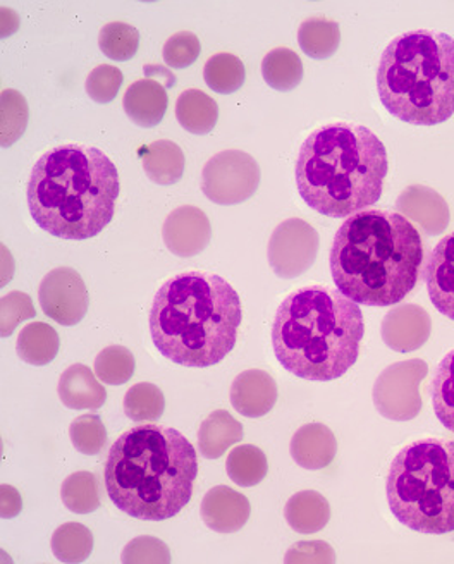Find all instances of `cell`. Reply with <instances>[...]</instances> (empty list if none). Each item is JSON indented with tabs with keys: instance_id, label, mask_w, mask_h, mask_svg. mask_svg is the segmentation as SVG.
<instances>
[{
	"instance_id": "obj_1",
	"label": "cell",
	"mask_w": 454,
	"mask_h": 564,
	"mask_svg": "<svg viewBox=\"0 0 454 564\" xmlns=\"http://www.w3.org/2000/svg\"><path fill=\"white\" fill-rule=\"evenodd\" d=\"M329 262L337 291L346 299L368 306L396 305L419 282L422 236L401 214L358 212L336 232Z\"/></svg>"
},
{
	"instance_id": "obj_2",
	"label": "cell",
	"mask_w": 454,
	"mask_h": 564,
	"mask_svg": "<svg viewBox=\"0 0 454 564\" xmlns=\"http://www.w3.org/2000/svg\"><path fill=\"white\" fill-rule=\"evenodd\" d=\"M196 474L192 443L174 429L145 423L110 447L104 480L110 501L128 517L164 521L188 505Z\"/></svg>"
},
{
	"instance_id": "obj_3",
	"label": "cell",
	"mask_w": 454,
	"mask_h": 564,
	"mask_svg": "<svg viewBox=\"0 0 454 564\" xmlns=\"http://www.w3.org/2000/svg\"><path fill=\"white\" fill-rule=\"evenodd\" d=\"M241 317V302L229 282L207 272H183L153 300L150 334L169 360L205 369L235 349Z\"/></svg>"
},
{
	"instance_id": "obj_4",
	"label": "cell",
	"mask_w": 454,
	"mask_h": 564,
	"mask_svg": "<svg viewBox=\"0 0 454 564\" xmlns=\"http://www.w3.org/2000/svg\"><path fill=\"white\" fill-rule=\"evenodd\" d=\"M28 208L57 238H94L109 226L119 196V174L94 147H55L39 159L28 181Z\"/></svg>"
},
{
	"instance_id": "obj_5",
	"label": "cell",
	"mask_w": 454,
	"mask_h": 564,
	"mask_svg": "<svg viewBox=\"0 0 454 564\" xmlns=\"http://www.w3.org/2000/svg\"><path fill=\"white\" fill-rule=\"evenodd\" d=\"M364 334L358 303L340 291L309 286L294 291L279 306L272 346L288 372L300 379L329 382L357 364Z\"/></svg>"
},
{
	"instance_id": "obj_6",
	"label": "cell",
	"mask_w": 454,
	"mask_h": 564,
	"mask_svg": "<svg viewBox=\"0 0 454 564\" xmlns=\"http://www.w3.org/2000/svg\"><path fill=\"white\" fill-rule=\"evenodd\" d=\"M388 152L365 126L336 122L306 138L296 162L298 192L322 216L345 219L372 207L385 186Z\"/></svg>"
},
{
	"instance_id": "obj_7",
	"label": "cell",
	"mask_w": 454,
	"mask_h": 564,
	"mask_svg": "<svg viewBox=\"0 0 454 564\" xmlns=\"http://www.w3.org/2000/svg\"><path fill=\"white\" fill-rule=\"evenodd\" d=\"M380 102L400 121L435 126L454 116V39L404 33L392 40L377 70Z\"/></svg>"
},
{
	"instance_id": "obj_8",
	"label": "cell",
	"mask_w": 454,
	"mask_h": 564,
	"mask_svg": "<svg viewBox=\"0 0 454 564\" xmlns=\"http://www.w3.org/2000/svg\"><path fill=\"white\" fill-rule=\"evenodd\" d=\"M389 508L408 529L454 532V441L422 440L398 453L386 482Z\"/></svg>"
},
{
	"instance_id": "obj_9",
	"label": "cell",
	"mask_w": 454,
	"mask_h": 564,
	"mask_svg": "<svg viewBox=\"0 0 454 564\" xmlns=\"http://www.w3.org/2000/svg\"><path fill=\"white\" fill-rule=\"evenodd\" d=\"M260 185V167L250 153L224 150L205 164L202 192L217 205H238L255 195Z\"/></svg>"
},
{
	"instance_id": "obj_10",
	"label": "cell",
	"mask_w": 454,
	"mask_h": 564,
	"mask_svg": "<svg viewBox=\"0 0 454 564\" xmlns=\"http://www.w3.org/2000/svg\"><path fill=\"white\" fill-rule=\"evenodd\" d=\"M423 360H404L389 365L374 384L377 412L392 422H410L422 412L420 384L428 377Z\"/></svg>"
},
{
	"instance_id": "obj_11",
	"label": "cell",
	"mask_w": 454,
	"mask_h": 564,
	"mask_svg": "<svg viewBox=\"0 0 454 564\" xmlns=\"http://www.w3.org/2000/svg\"><path fill=\"white\" fill-rule=\"evenodd\" d=\"M321 238L317 229L306 220L293 219L279 224L269 241V263L275 275L294 279L305 274L317 260Z\"/></svg>"
},
{
	"instance_id": "obj_12",
	"label": "cell",
	"mask_w": 454,
	"mask_h": 564,
	"mask_svg": "<svg viewBox=\"0 0 454 564\" xmlns=\"http://www.w3.org/2000/svg\"><path fill=\"white\" fill-rule=\"evenodd\" d=\"M39 300L44 314L61 326H76L87 315L90 296L82 275L60 267L48 272L39 288Z\"/></svg>"
},
{
	"instance_id": "obj_13",
	"label": "cell",
	"mask_w": 454,
	"mask_h": 564,
	"mask_svg": "<svg viewBox=\"0 0 454 564\" xmlns=\"http://www.w3.org/2000/svg\"><path fill=\"white\" fill-rule=\"evenodd\" d=\"M212 228L207 214L193 205H183L169 214L162 228L165 247L174 256L190 259L210 243Z\"/></svg>"
},
{
	"instance_id": "obj_14",
	"label": "cell",
	"mask_w": 454,
	"mask_h": 564,
	"mask_svg": "<svg viewBox=\"0 0 454 564\" xmlns=\"http://www.w3.org/2000/svg\"><path fill=\"white\" fill-rule=\"evenodd\" d=\"M380 333L392 351H417L431 337L432 318L422 306L404 303L389 310V314L382 321Z\"/></svg>"
},
{
	"instance_id": "obj_15",
	"label": "cell",
	"mask_w": 454,
	"mask_h": 564,
	"mask_svg": "<svg viewBox=\"0 0 454 564\" xmlns=\"http://www.w3.org/2000/svg\"><path fill=\"white\" fill-rule=\"evenodd\" d=\"M401 216L419 224L429 236H437L450 226V207L444 196L429 186L411 185L396 202Z\"/></svg>"
},
{
	"instance_id": "obj_16",
	"label": "cell",
	"mask_w": 454,
	"mask_h": 564,
	"mask_svg": "<svg viewBox=\"0 0 454 564\" xmlns=\"http://www.w3.org/2000/svg\"><path fill=\"white\" fill-rule=\"evenodd\" d=\"M202 520L217 533H235L244 529L250 518L251 506L247 496L227 486L208 490L202 502Z\"/></svg>"
},
{
	"instance_id": "obj_17",
	"label": "cell",
	"mask_w": 454,
	"mask_h": 564,
	"mask_svg": "<svg viewBox=\"0 0 454 564\" xmlns=\"http://www.w3.org/2000/svg\"><path fill=\"white\" fill-rule=\"evenodd\" d=\"M278 384L266 370L251 369L239 373L231 386V403L239 415L260 419L275 406Z\"/></svg>"
},
{
	"instance_id": "obj_18",
	"label": "cell",
	"mask_w": 454,
	"mask_h": 564,
	"mask_svg": "<svg viewBox=\"0 0 454 564\" xmlns=\"http://www.w3.org/2000/svg\"><path fill=\"white\" fill-rule=\"evenodd\" d=\"M423 278L435 308L454 321V232L439 241L429 257Z\"/></svg>"
},
{
	"instance_id": "obj_19",
	"label": "cell",
	"mask_w": 454,
	"mask_h": 564,
	"mask_svg": "<svg viewBox=\"0 0 454 564\" xmlns=\"http://www.w3.org/2000/svg\"><path fill=\"white\" fill-rule=\"evenodd\" d=\"M337 441L324 423H306L298 429L291 441V456L298 467L305 470H322L336 458Z\"/></svg>"
},
{
	"instance_id": "obj_20",
	"label": "cell",
	"mask_w": 454,
	"mask_h": 564,
	"mask_svg": "<svg viewBox=\"0 0 454 564\" xmlns=\"http://www.w3.org/2000/svg\"><path fill=\"white\" fill-rule=\"evenodd\" d=\"M122 106L134 124L153 128L167 112V85L155 78L138 79L126 90Z\"/></svg>"
},
{
	"instance_id": "obj_21",
	"label": "cell",
	"mask_w": 454,
	"mask_h": 564,
	"mask_svg": "<svg viewBox=\"0 0 454 564\" xmlns=\"http://www.w3.org/2000/svg\"><path fill=\"white\" fill-rule=\"evenodd\" d=\"M61 401L71 410H98L106 404L107 391L87 365H71L60 379Z\"/></svg>"
},
{
	"instance_id": "obj_22",
	"label": "cell",
	"mask_w": 454,
	"mask_h": 564,
	"mask_svg": "<svg viewBox=\"0 0 454 564\" xmlns=\"http://www.w3.org/2000/svg\"><path fill=\"white\" fill-rule=\"evenodd\" d=\"M241 440L244 425L226 410H216L202 422L198 431V449L204 458L217 459Z\"/></svg>"
},
{
	"instance_id": "obj_23",
	"label": "cell",
	"mask_w": 454,
	"mask_h": 564,
	"mask_svg": "<svg viewBox=\"0 0 454 564\" xmlns=\"http://www.w3.org/2000/svg\"><path fill=\"white\" fill-rule=\"evenodd\" d=\"M147 176L161 186L176 185L184 173V153L171 140H158L140 150Z\"/></svg>"
},
{
	"instance_id": "obj_24",
	"label": "cell",
	"mask_w": 454,
	"mask_h": 564,
	"mask_svg": "<svg viewBox=\"0 0 454 564\" xmlns=\"http://www.w3.org/2000/svg\"><path fill=\"white\" fill-rule=\"evenodd\" d=\"M288 525L298 533L321 532L331 520V505L322 494L315 490H303L294 494L284 508Z\"/></svg>"
},
{
	"instance_id": "obj_25",
	"label": "cell",
	"mask_w": 454,
	"mask_h": 564,
	"mask_svg": "<svg viewBox=\"0 0 454 564\" xmlns=\"http://www.w3.org/2000/svg\"><path fill=\"white\" fill-rule=\"evenodd\" d=\"M176 118L184 130L193 134H207L216 128L219 107L205 91L190 88L180 95L176 102Z\"/></svg>"
},
{
	"instance_id": "obj_26",
	"label": "cell",
	"mask_w": 454,
	"mask_h": 564,
	"mask_svg": "<svg viewBox=\"0 0 454 564\" xmlns=\"http://www.w3.org/2000/svg\"><path fill=\"white\" fill-rule=\"evenodd\" d=\"M60 334L44 322L28 324L18 336V355L26 364L44 367L55 360L60 352Z\"/></svg>"
},
{
	"instance_id": "obj_27",
	"label": "cell",
	"mask_w": 454,
	"mask_h": 564,
	"mask_svg": "<svg viewBox=\"0 0 454 564\" xmlns=\"http://www.w3.org/2000/svg\"><path fill=\"white\" fill-rule=\"evenodd\" d=\"M339 24L325 18H310L298 30V44L312 59H329L339 48Z\"/></svg>"
},
{
	"instance_id": "obj_28",
	"label": "cell",
	"mask_w": 454,
	"mask_h": 564,
	"mask_svg": "<svg viewBox=\"0 0 454 564\" xmlns=\"http://www.w3.org/2000/svg\"><path fill=\"white\" fill-rule=\"evenodd\" d=\"M262 76L267 85L275 90H293L303 79L302 59L291 48H274L263 57Z\"/></svg>"
},
{
	"instance_id": "obj_29",
	"label": "cell",
	"mask_w": 454,
	"mask_h": 564,
	"mask_svg": "<svg viewBox=\"0 0 454 564\" xmlns=\"http://www.w3.org/2000/svg\"><path fill=\"white\" fill-rule=\"evenodd\" d=\"M226 470L233 482L241 487L259 486L269 471L267 456L260 447L253 444L235 447L229 453L226 462Z\"/></svg>"
},
{
	"instance_id": "obj_30",
	"label": "cell",
	"mask_w": 454,
	"mask_h": 564,
	"mask_svg": "<svg viewBox=\"0 0 454 564\" xmlns=\"http://www.w3.org/2000/svg\"><path fill=\"white\" fill-rule=\"evenodd\" d=\"M94 551V535L76 521L64 523L52 535V553L61 563H83Z\"/></svg>"
},
{
	"instance_id": "obj_31",
	"label": "cell",
	"mask_w": 454,
	"mask_h": 564,
	"mask_svg": "<svg viewBox=\"0 0 454 564\" xmlns=\"http://www.w3.org/2000/svg\"><path fill=\"white\" fill-rule=\"evenodd\" d=\"M61 499L73 513H94L102 505L97 477L91 471H76L69 475L61 487Z\"/></svg>"
},
{
	"instance_id": "obj_32",
	"label": "cell",
	"mask_w": 454,
	"mask_h": 564,
	"mask_svg": "<svg viewBox=\"0 0 454 564\" xmlns=\"http://www.w3.org/2000/svg\"><path fill=\"white\" fill-rule=\"evenodd\" d=\"M245 64L236 55L220 52L212 55L204 67V79L210 90L220 95H229L244 87Z\"/></svg>"
},
{
	"instance_id": "obj_33",
	"label": "cell",
	"mask_w": 454,
	"mask_h": 564,
	"mask_svg": "<svg viewBox=\"0 0 454 564\" xmlns=\"http://www.w3.org/2000/svg\"><path fill=\"white\" fill-rule=\"evenodd\" d=\"M434 412L447 431L454 432V351L444 357L432 382Z\"/></svg>"
},
{
	"instance_id": "obj_34",
	"label": "cell",
	"mask_w": 454,
	"mask_h": 564,
	"mask_svg": "<svg viewBox=\"0 0 454 564\" xmlns=\"http://www.w3.org/2000/svg\"><path fill=\"white\" fill-rule=\"evenodd\" d=\"M165 410V398L158 386L141 382L133 386L125 397V413L133 422L159 420Z\"/></svg>"
},
{
	"instance_id": "obj_35",
	"label": "cell",
	"mask_w": 454,
	"mask_h": 564,
	"mask_svg": "<svg viewBox=\"0 0 454 564\" xmlns=\"http://www.w3.org/2000/svg\"><path fill=\"white\" fill-rule=\"evenodd\" d=\"M98 45L109 59L130 61L140 47V33L131 24L112 21L100 30Z\"/></svg>"
},
{
	"instance_id": "obj_36",
	"label": "cell",
	"mask_w": 454,
	"mask_h": 564,
	"mask_svg": "<svg viewBox=\"0 0 454 564\" xmlns=\"http://www.w3.org/2000/svg\"><path fill=\"white\" fill-rule=\"evenodd\" d=\"M134 357L125 346H109L95 358V373L104 384H126L134 373Z\"/></svg>"
},
{
	"instance_id": "obj_37",
	"label": "cell",
	"mask_w": 454,
	"mask_h": 564,
	"mask_svg": "<svg viewBox=\"0 0 454 564\" xmlns=\"http://www.w3.org/2000/svg\"><path fill=\"white\" fill-rule=\"evenodd\" d=\"M28 124V104L17 90H4L0 95V141L11 147L23 137Z\"/></svg>"
},
{
	"instance_id": "obj_38",
	"label": "cell",
	"mask_w": 454,
	"mask_h": 564,
	"mask_svg": "<svg viewBox=\"0 0 454 564\" xmlns=\"http://www.w3.org/2000/svg\"><path fill=\"white\" fill-rule=\"evenodd\" d=\"M69 437L76 451L83 455L95 456L102 453L107 444V431L102 419L97 415H83L73 420Z\"/></svg>"
},
{
	"instance_id": "obj_39",
	"label": "cell",
	"mask_w": 454,
	"mask_h": 564,
	"mask_svg": "<svg viewBox=\"0 0 454 564\" xmlns=\"http://www.w3.org/2000/svg\"><path fill=\"white\" fill-rule=\"evenodd\" d=\"M32 299L21 291H12L0 300V336L9 337L21 322L35 317Z\"/></svg>"
},
{
	"instance_id": "obj_40",
	"label": "cell",
	"mask_w": 454,
	"mask_h": 564,
	"mask_svg": "<svg viewBox=\"0 0 454 564\" xmlns=\"http://www.w3.org/2000/svg\"><path fill=\"white\" fill-rule=\"evenodd\" d=\"M121 85V69L110 66V64H100L88 75L85 88H87V94L90 95L91 100H95V102L109 104L112 102L114 98L118 97Z\"/></svg>"
},
{
	"instance_id": "obj_41",
	"label": "cell",
	"mask_w": 454,
	"mask_h": 564,
	"mask_svg": "<svg viewBox=\"0 0 454 564\" xmlns=\"http://www.w3.org/2000/svg\"><path fill=\"white\" fill-rule=\"evenodd\" d=\"M201 51V40L195 33L180 32L165 42L162 55H164V63L169 67L183 69V67L192 66L198 59Z\"/></svg>"
},
{
	"instance_id": "obj_42",
	"label": "cell",
	"mask_w": 454,
	"mask_h": 564,
	"mask_svg": "<svg viewBox=\"0 0 454 564\" xmlns=\"http://www.w3.org/2000/svg\"><path fill=\"white\" fill-rule=\"evenodd\" d=\"M121 563L167 564L171 563V553H169L167 545L161 539L141 535V538L133 539L130 544L126 545L125 551H122Z\"/></svg>"
},
{
	"instance_id": "obj_43",
	"label": "cell",
	"mask_w": 454,
	"mask_h": 564,
	"mask_svg": "<svg viewBox=\"0 0 454 564\" xmlns=\"http://www.w3.org/2000/svg\"><path fill=\"white\" fill-rule=\"evenodd\" d=\"M284 563H336V554L324 541L298 542L288 551Z\"/></svg>"
},
{
	"instance_id": "obj_44",
	"label": "cell",
	"mask_w": 454,
	"mask_h": 564,
	"mask_svg": "<svg viewBox=\"0 0 454 564\" xmlns=\"http://www.w3.org/2000/svg\"><path fill=\"white\" fill-rule=\"evenodd\" d=\"M21 510H23V499L20 492L8 484L0 486V517L11 520L17 518Z\"/></svg>"
},
{
	"instance_id": "obj_45",
	"label": "cell",
	"mask_w": 454,
	"mask_h": 564,
	"mask_svg": "<svg viewBox=\"0 0 454 564\" xmlns=\"http://www.w3.org/2000/svg\"><path fill=\"white\" fill-rule=\"evenodd\" d=\"M18 28H20V18H18L17 12H12L11 20H8L4 8L0 9V30H2V35L0 36L6 39L12 32H17Z\"/></svg>"
}]
</instances>
